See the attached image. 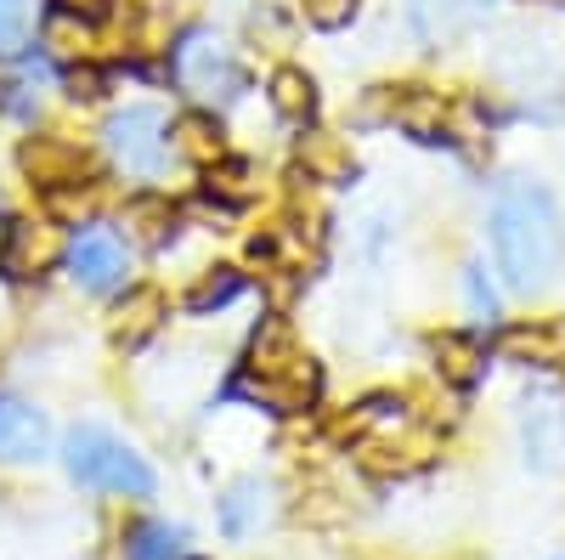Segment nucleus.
Wrapping results in <instances>:
<instances>
[{
  "label": "nucleus",
  "instance_id": "obj_1",
  "mask_svg": "<svg viewBox=\"0 0 565 560\" xmlns=\"http://www.w3.org/2000/svg\"><path fill=\"white\" fill-rule=\"evenodd\" d=\"M492 261L514 295H543L565 266V221L543 181L514 176L492 199Z\"/></svg>",
  "mask_w": 565,
  "mask_h": 560
},
{
  "label": "nucleus",
  "instance_id": "obj_2",
  "mask_svg": "<svg viewBox=\"0 0 565 560\" xmlns=\"http://www.w3.org/2000/svg\"><path fill=\"white\" fill-rule=\"evenodd\" d=\"M317 385H322V373L306 357V346L295 340V329L282 317H266L255 329V340H249V362L238 373V397L266 402L277 413H306L317 402Z\"/></svg>",
  "mask_w": 565,
  "mask_h": 560
},
{
  "label": "nucleus",
  "instance_id": "obj_3",
  "mask_svg": "<svg viewBox=\"0 0 565 560\" xmlns=\"http://www.w3.org/2000/svg\"><path fill=\"white\" fill-rule=\"evenodd\" d=\"M63 464L68 476L90 493H114V498H153L159 476L153 464L141 458L130 442H119L114 431L103 425H74L68 442H63Z\"/></svg>",
  "mask_w": 565,
  "mask_h": 560
},
{
  "label": "nucleus",
  "instance_id": "obj_4",
  "mask_svg": "<svg viewBox=\"0 0 565 560\" xmlns=\"http://www.w3.org/2000/svg\"><path fill=\"white\" fill-rule=\"evenodd\" d=\"M170 74H175V85H181L199 108L232 103V97L244 91V68H238V57H232V45H226L221 34H210V29H193V34L175 40Z\"/></svg>",
  "mask_w": 565,
  "mask_h": 560
},
{
  "label": "nucleus",
  "instance_id": "obj_5",
  "mask_svg": "<svg viewBox=\"0 0 565 560\" xmlns=\"http://www.w3.org/2000/svg\"><path fill=\"white\" fill-rule=\"evenodd\" d=\"M103 148H108V159H114L119 176L159 181L164 165H170V119H164V108H153V103L119 108L103 125Z\"/></svg>",
  "mask_w": 565,
  "mask_h": 560
},
{
  "label": "nucleus",
  "instance_id": "obj_6",
  "mask_svg": "<svg viewBox=\"0 0 565 560\" xmlns=\"http://www.w3.org/2000/svg\"><path fill=\"white\" fill-rule=\"evenodd\" d=\"M68 239H63V221L57 215H18L0 239V272L29 284V277H45L52 266H63Z\"/></svg>",
  "mask_w": 565,
  "mask_h": 560
},
{
  "label": "nucleus",
  "instance_id": "obj_7",
  "mask_svg": "<svg viewBox=\"0 0 565 560\" xmlns=\"http://www.w3.org/2000/svg\"><path fill=\"white\" fill-rule=\"evenodd\" d=\"M63 261H68V277L85 295H114V289H125V277H130V250H125L119 232H108V226L79 232Z\"/></svg>",
  "mask_w": 565,
  "mask_h": 560
},
{
  "label": "nucleus",
  "instance_id": "obj_8",
  "mask_svg": "<svg viewBox=\"0 0 565 560\" xmlns=\"http://www.w3.org/2000/svg\"><path fill=\"white\" fill-rule=\"evenodd\" d=\"M498 0H407V29L418 45H458L476 34Z\"/></svg>",
  "mask_w": 565,
  "mask_h": 560
},
{
  "label": "nucleus",
  "instance_id": "obj_9",
  "mask_svg": "<svg viewBox=\"0 0 565 560\" xmlns=\"http://www.w3.org/2000/svg\"><path fill=\"white\" fill-rule=\"evenodd\" d=\"M498 351L526 368H565V317H526L498 335Z\"/></svg>",
  "mask_w": 565,
  "mask_h": 560
},
{
  "label": "nucleus",
  "instance_id": "obj_10",
  "mask_svg": "<svg viewBox=\"0 0 565 560\" xmlns=\"http://www.w3.org/2000/svg\"><path fill=\"white\" fill-rule=\"evenodd\" d=\"M45 447H52V425H45V413L18 402V397L0 402V458L23 464V458H40Z\"/></svg>",
  "mask_w": 565,
  "mask_h": 560
},
{
  "label": "nucleus",
  "instance_id": "obj_11",
  "mask_svg": "<svg viewBox=\"0 0 565 560\" xmlns=\"http://www.w3.org/2000/svg\"><path fill=\"white\" fill-rule=\"evenodd\" d=\"M170 154L186 159V165H221L226 159V136H221V119L210 108H193V114H181L170 125Z\"/></svg>",
  "mask_w": 565,
  "mask_h": 560
},
{
  "label": "nucleus",
  "instance_id": "obj_12",
  "mask_svg": "<svg viewBox=\"0 0 565 560\" xmlns=\"http://www.w3.org/2000/svg\"><path fill=\"white\" fill-rule=\"evenodd\" d=\"M526 458H537V464L565 458V402L554 391L526 397Z\"/></svg>",
  "mask_w": 565,
  "mask_h": 560
},
{
  "label": "nucleus",
  "instance_id": "obj_13",
  "mask_svg": "<svg viewBox=\"0 0 565 560\" xmlns=\"http://www.w3.org/2000/svg\"><path fill=\"white\" fill-rule=\"evenodd\" d=\"M23 170L34 176V187H68V181H85V154L74 142H52V136H34L23 148Z\"/></svg>",
  "mask_w": 565,
  "mask_h": 560
},
{
  "label": "nucleus",
  "instance_id": "obj_14",
  "mask_svg": "<svg viewBox=\"0 0 565 560\" xmlns=\"http://www.w3.org/2000/svg\"><path fill=\"white\" fill-rule=\"evenodd\" d=\"M170 311H164V295L159 289H125V300L114 306V340L125 346V351H136L141 340H153L159 335V323H164Z\"/></svg>",
  "mask_w": 565,
  "mask_h": 560
},
{
  "label": "nucleus",
  "instance_id": "obj_15",
  "mask_svg": "<svg viewBox=\"0 0 565 560\" xmlns=\"http://www.w3.org/2000/svg\"><path fill=\"white\" fill-rule=\"evenodd\" d=\"M271 516V487L266 482H238L226 498H221V532L226 538H249V532H260V521Z\"/></svg>",
  "mask_w": 565,
  "mask_h": 560
},
{
  "label": "nucleus",
  "instance_id": "obj_16",
  "mask_svg": "<svg viewBox=\"0 0 565 560\" xmlns=\"http://www.w3.org/2000/svg\"><path fill=\"white\" fill-rule=\"evenodd\" d=\"M125 232H130L136 244H148V250L170 244V239H175V204L159 199V193L130 199V204H125Z\"/></svg>",
  "mask_w": 565,
  "mask_h": 560
},
{
  "label": "nucleus",
  "instance_id": "obj_17",
  "mask_svg": "<svg viewBox=\"0 0 565 560\" xmlns=\"http://www.w3.org/2000/svg\"><path fill=\"white\" fill-rule=\"evenodd\" d=\"M266 97H271L277 119H289V125H311V114H317V80H311L306 68H277Z\"/></svg>",
  "mask_w": 565,
  "mask_h": 560
},
{
  "label": "nucleus",
  "instance_id": "obj_18",
  "mask_svg": "<svg viewBox=\"0 0 565 560\" xmlns=\"http://www.w3.org/2000/svg\"><path fill=\"white\" fill-rule=\"evenodd\" d=\"M90 45H97V34H90V18L79 12H52L45 18V52L63 57V63H90Z\"/></svg>",
  "mask_w": 565,
  "mask_h": 560
},
{
  "label": "nucleus",
  "instance_id": "obj_19",
  "mask_svg": "<svg viewBox=\"0 0 565 560\" xmlns=\"http://www.w3.org/2000/svg\"><path fill=\"white\" fill-rule=\"evenodd\" d=\"M436 368H441V380L452 385H476L481 380V368H487V351L469 340V335H436Z\"/></svg>",
  "mask_w": 565,
  "mask_h": 560
},
{
  "label": "nucleus",
  "instance_id": "obj_20",
  "mask_svg": "<svg viewBox=\"0 0 565 560\" xmlns=\"http://www.w3.org/2000/svg\"><path fill=\"white\" fill-rule=\"evenodd\" d=\"M186 527H170V521H141L125 543V560H186Z\"/></svg>",
  "mask_w": 565,
  "mask_h": 560
},
{
  "label": "nucleus",
  "instance_id": "obj_21",
  "mask_svg": "<svg viewBox=\"0 0 565 560\" xmlns=\"http://www.w3.org/2000/svg\"><path fill=\"white\" fill-rule=\"evenodd\" d=\"M300 165H306L311 181H351V148L340 142V136H306Z\"/></svg>",
  "mask_w": 565,
  "mask_h": 560
},
{
  "label": "nucleus",
  "instance_id": "obj_22",
  "mask_svg": "<svg viewBox=\"0 0 565 560\" xmlns=\"http://www.w3.org/2000/svg\"><path fill=\"white\" fill-rule=\"evenodd\" d=\"M238 289H244V272H232V266H215V272H204L193 289H186V311H221L226 300H238Z\"/></svg>",
  "mask_w": 565,
  "mask_h": 560
},
{
  "label": "nucleus",
  "instance_id": "obj_23",
  "mask_svg": "<svg viewBox=\"0 0 565 560\" xmlns=\"http://www.w3.org/2000/svg\"><path fill=\"white\" fill-rule=\"evenodd\" d=\"M34 40V0H0V57H18Z\"/></svg>",
  "mask_w": 565,
  "mask_h": 560
},
{
  "label": "nucleus",
  "instance_id": "obj_24",
  "mask_svg": "<svg viewBox=\"0 0 565 560\" xmlns=\"http://www.w3.org/2000/svg\"><path fill=\"white\" fill-rule=\"evenodd\" d=\"M97 204H103V193H97V181H68V187H52V210H57V221H90L97 215Z\"/></svg>",
  "mask_w": 565,
  "mask_h": 560
},
{
  "label": "nucleus",
  "instance_id": "obj_25",
  "mask_svg": "<svg viewBox=\"0 0 565 560\" xmlns=\"http://www.w3.org/2000/svg\"><path fill=\"white\" fill-rule=\"evenodd\" d=\"M40 80H45L40 68L7 80V85H0V108H7L12 119H34V114H40Z\"/></svg>",
  "mask_w": 565,
  "mask_h": 560
},
{
  "label": "nucleus",
  "instance_id": "obj_26",
  "mask_svg": "<svg viewBox=\"0 0 565 560\" xmlns=\"http://www.w3.org/2000/svg\"><path fill=\"white\" fill-rule=\"evenodd\" d=\"M300 7H306V23H311V29H328V34H334V29H345V23L356 18L362 0H300Z\"/></svg>",
  "mask_w": 565,
  "mask_h": 560
},
{
  "label": "nucleus",
  "instance_id": "obj_27",
  "mask_svg": "<svg viewBox=\"0 0 565 560\" xmlns=\"http://www.w3.org/2000/svg\"><path fill=\"white\" fill-rule=\"evenodd\" d=\"M63 85H68V97H74V103H97V97H103V91H108V80H103V68H90V63H74Z\"/></svg>",
  "mask_w": 565,
  "mask_h": 560
},
{
  "label": "nucleus",
  "instance_id": "obj_28",
  "mask_svg": "<svg viewBox=\"0 0 565 560\" xmlns=\"http://www.w3.org/2000/svg\"><path fill=\"white\" fill-rule=\"evenodd\" d=\"M463 284H469V306H476V311H498V295H492V284H487V277H481V266H469L463 272Z\"/></svg>",
  "mask_w": 565,
  "mask_h": 560
},
{
  "label": "nucleus",
  "instance_id": "obj_29",
  "mask_svg": "<svg viewBox=\"0 0 565 560\" xmlns=\"http://www.w3.org/2000/svg\"><path fill=\"white\" fill-rule=\"evenodd\" d=\"M57 7H63V12H79V18H90V23H97V18L108 12V0H57Z\"/></svg>",
  "mask_w": 565,
  "mask_h": 560
},
{
  "label": "nucleus",
  "instance_id": "obj_30",
  "mask_svg": "<svg viewBox=\"0 0 565 560\" xmlns=\"http://www.w3.org/2000/svg\"><path fill=\"white\" fill-rule=\"evenodd\" d=\"M186 560H193V554H186Z\"/></svg>",
  "mask_w": 565,
  "mask_h": 560
}]
</instances>
